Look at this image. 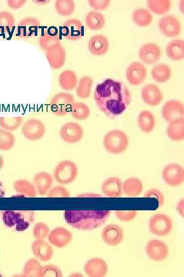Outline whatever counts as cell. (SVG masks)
<instances>
[{
  "label": "cell",
  "mask_w": 184,
  "mask_h": 277,
  "mask_svg": "<svg viewBox=\"0 0 184 277\" xmlns=\"http://www.w3.org/2000/svg\"><path fill=\"white\" fill-rule=\"evenodd\" d=\"M162 176L167 184L173 186H178L184 181V169L178 164L171 163L163 169Z\"/></svg>",
  "instance_id": "10"
},
{
  "label": "cell",
  "mask_w": 184,
  "mask_h": 277,
  "mask_svg": "<svg viewBox=\"0 0 184 277\" xmlns=\"http://www.w3.org/2000/svg\"><path fill=\"white\" fill-rule=\"evenodd\" d=\"M145 198H153L158 201L159 207H161L164 203V196L159 190L152 189L148 191L144 196Z\"/></svg>",
  "instance_id": "48"
},
{
  "label": "cell",
  "mask_w": 184,
  "mask_h": 277,
  "mask_svg": "<svg viewBox=\"0 0 184 277\" xmlns=\"http://www.w3.org/2000/svg\"><path fill=\"white\" fill-rule=\"evenodd\" d=\"M48 198H69L70 194L67 188L62 186H57L50 189L47 193Z\"/></svg>",
  "instance_id": "46"
},
{
  "label": "cell",
  "mask_w": 184,
  "mask_h": 277,
  "mask_svg": "<svg viewBox=\"0 0 184 277\" xmlns=\"http://www.w3.org/2000/svg\"><path fill=\"white\" fill-rule=\"evenodd\" d=\"M177 210L180 215L184 217V199L180 200L176 208Z\"/></svg>",
  "instance_id": "50"
},
{
  "label": "cell",
  "mask_w": 184,
  "mask_h": 277,
  "mask_svg": "<svg viewBox=\"0 0 184 277\" xmlns=\"http://www.w3.org/2000/svg\"><path fill=\"white\" fill-rule=\"evenodd\" d=\"M73 235L66 229L59 227L52 230L48 237V242L58 248H62L72 241Z\"/></svg>",
  "instance_id": "17"
},
{
  "label": "cell",
  "mask_w": 184,
  "mask_h": 277,
  "mask_svg": "<svg viewBox=\"0 0 184 277\" xmlns=\"http://www.w3.org/2000/svg\"><path fill=\"white\" fill-rule=\"evenodd\" d=\"M91 54L95 56L106 54L109 48V42L106 36L102 35H95L91 37L88 44Z\"/></svg>",
  "instance_id": "23"
},
{
  "label": "cell",
  "mask_w": 184,
  "mask_h": 277,
  "mask_svg": "<svg viewBox=\"0 0 184 277\" xmlns=\"http://www.w3.org/2000/svg\"><path fill=\"white\" fill-rule=\"evenodd\" d=\"M123 187V191L126 195L131 197H135L142 192L143 184L138 178H130L124 182Z\"/></svg>",
  "instance_id": "32"
},
{
  "label": "cell",
  "mask_w": 184,
  "mask_h": 277,
  "mask_svg": "<svg viewBox=\"0 0 184 277\" xmlns=\"http://www.w3.org/2000/svg\"><path fill=\"white\" fill-rule=\"evenodd\" d=\"M115 215L118 219L122 221H130L134 219L137 215L136 210H116Z\"/></svg>",
  "instance_id": "47"
},
{
  "label": "cell",
  "mask_w": 184,
  "mask_h": 277,
  "mask_svg": "<svg viewBox=\"0 0 184 277\" xmlns=\"http://www.w3.org/2000/svg\"><path fill=\"white\" fill-rule=\"evenodd\" d=\"M42 266L35 259L29 260L25 264L23 276L25 277H40Z\"/></svg>",
  "instance_id": "38"
},
{
  "label": "cell",
  "mask_w": 184,
  "mask_h": 277,
  "mask_svg": "<svg viewBox=\"0 0 184 277\" xmlns=\"http://www.w3.org/2000/svg\"><path fill=\"white\" fill-rule=\"evenodd\" d=\"M149 9L156 14L166 13L172 7V2L169 0H149L148 1Z\"/></svg>",
  "instance_id": "39"
},
{
  "label": "cell",
  "mask_w": 184,
  "mask_h": 277,
  "mask_svg": "<svg viewBox=\"0 0 184 277\" xmlns=\"http://www.w3.org/2000/svg\"><path fill=\"white\" fill-rule=\"evenodd\" d=\"M24 121L22 117H17L11 118H2L0 120V125L3 130L13 131L18 129Z\"/></svg>",
  "instance_id": "43"
},
{
  "label": "cell",
  "mask_w": 184,
  "mask_h": 277,
  "mask_svg": "<svg viewBox=\"0 0 184 277\" xmlns=\"http://www.w3.org/2000/svg\"><path fill=\"white\" fill-rule=\"evenodd\" d=\"M59 82L62 89L67 91H72L77 84V75L73 71L64 70L60 75Z\"/></svg>",
  "instance_id": "31"
},
{
  "label": "cell",
  "mask_w": 184,
  "mask_h": 277,
  "mask_svg": "<svg viewBox=\"0 0 184 277\" xmlns=\"http://www.w3.org/2000/svg\"><path fill=\"white\" fill-rule=\"evenodd\" d=\"M46 57L52 69H59L65 62V50L60 42L49 47L46 50Z\"/></svg>",
  "instance_id": "11"
},
{
  "label": "cell",
  "mask_w": 184,
  "mask_h": 277,
  "mask_svg": "<svg viewBox=\"0 0 184 277\" xmlns=\"http://www.w3.org/2000/svg\"><path fill=\"white\" fill-rule=\"evenodd\" d=\"M62 273L58 267L54 265L42 266L40 277H61Z\"/></svg>",
  "instance_id": "45"
},
{
  "label": "cell",
  "mask_w": 184,
  "mask_h": 277,
  "mask_svg": "<svg viewBox=\"0 0 184 277\" xmlns=\"http://www.w3.org/2000/svg\"><path fill=\"white\" fill-rule=\"evenodd\" d=\"M11 2L14 3L11 4L12 6H13V7H14L15 8H19L25 5L27 1H26V0H20V1H14Z\"/></svg>",
  "instance_id": "51"
},
{
  "label": "cell",
  "mask_w": 184,
  "mask_h": 277,
  "mask_svg": "<svg viewBox=\"0 0 184 277\" xmlns=\"http://www.w3.org/2000/svg\"><path fill=\"white\" fill-rule=\"evenodd\" d=\"M15 190L19 193L28 197H35L36 190L34 184L26 180H19L14 184Z\"/></svg>",
  "instance_id": "37"
},
{
  "label": "cell",
  "mask_w": 184,
  "mask_h": 277,
  "mask_svg": "<svg viewBox=\"0 0 184 277\" xmlns=\"http://www.w3.org/2000/svg\"><path fill=\"white\" fill-rule=\"evenodd\" d=\"M36 4L38 5H45L50 2L49 0H37V1H33Z\"/></svg>",
  "instance_id": "53"
},
{
  "label": "cell",
  "mask_w": 184,
  "mask_h": 277,
  "mask_svg": "<svg viewBox=\"0 0 184 277\" xmlns=\"http://www.w3.org/2000/svg\"><path fill=\"white\" fill-rule=\"evenodd\" d=\"M94 97L100 110L112 118L123 114L131 101L127 87L121 82L111 79L97 85Z\"/></svg>",
  "instance_id": "1"
},
{
  "label": "cell",
  "mask_w": 184,
  "mask_h": 277,
  "mask_svg": "<svg viewBox=\"0 0 184 277\" xmlns=\"http://www.w3.org/2000/svg\"><path fill=\"white\" fill-rule=\"evenodd\" d=\"M166 52L168 57L175 61L181 60L184 58V41L182 39L170 42L166 46Z\"/></svg>",
  "instance_id": "29"
},
{
  "label": "cell",
  "mask_w": 184,
  "mask_h": 277,
  "mask_svg": "<svg viewBox=\"0 0 184 277\" xmlns=\"http://www.w3.org/2000/svg\"><path fill=\"white\" fill-rule=\"evenodd\" d=\"M123 230L120 225L110 224L105 227L101 233L102 241L110 246L120 244L123 239Z\"/></svg>",
  "instance_id": "14"
},
{
  "label": "cell",
  "mask_w": 184,
  "mask_h": 277,
  "mask_svg": "<svg viewBox=\"0 0 184 277\" xmlns=\"http://www.w3.org/2000/svg\"><path fill=\"white\" fill-rule=\"evenodd\" d=\"M90 109L88 105L81 103H74L71 107L70 113L75 119L83 120L87 119L90 115Z\"/></svg>",
  "instance_id": "40"
},
{
  "label": "cell",
  "mask_w": 184,
  "mask_h": 277,
  "mask_svg": "<svg viewBox=\"0 0 184 277\" xmlns=\"http://www.w3.org/2000/svg\"><path fill=\"white\" fill-rule=\"evenodd\" d=\"M167 134L171 140L179 141L184 138V118L169 123Z\"/></svg>",
  "instance_id": "28"
},
{
  "label": "cell",
  "mask_w": 184,
  "mask_h": 277,
  "mask_svg": "<svg viewBox=\"0 0 184 277\" xmlns=\"http://www.w3.org/2000/svg\"><path fill=\"white\" fill-rule=\"evenodd\" d=\"M103 144L109 153L119 154L123 153L129 145V138L127 135L121 130H113L104 137Z\"/></svg>",
  "instance_id": "4"
},
{
  "label": "cell",
  "mask_w": 184,
  "mask_h": 277,
  "mask_svg": "<svg viewBox=\"0 0 184 277\" xmlns=\"http://www.w3.org/2000/svg\"><path fill=\"white\" fill-rule=\"evenodd\" d=\"M139 57L145 64H154L161 58V48L159 46L154 43L144 44L140 48Z\"/></svg>",
  "instance_id": "19"
},
{
  "label": "cell",
  "mask_w": 184,
  "mask_h": 277,
  "mask_svg": "<svg viewBox=\"0 0 184 277\" xmlns=\"http://www.w3.org/2000/svg\"><path fill=\"white\" fill-rule=\"evenodd\" d=\"M90 6L94 9L103 10L107 9L110 4V0H89Z\"/></svg>",
  "instance_id": "49"
},
{
  "label": "cell",
  "mask_w": 184,
  "mask_h": 277,
  "mask_svg": "<svg viewBox=\"0 0 184 277\" xmlns=\"http://www.w3.org/2000/svg\"><path fill=\"white\" fill-rule=\"evenodd\" d=\"M141 97L144 102L151 106L159 105L163 98L162 92L159 88L152 84H147L142 88Z\"/></svg>",
  "instance_id": "20"
},
{
  "label": "cell",
  "mask_w": 184,
  "mask_h": 277,
  "mask_svg": "<svg viewBox=\"0 0 184 277\" xmlns=\"http://www.w3.org/2000/svg\"><path fill=\"white\" fill-rule=\"evenodd\" d=\"M146 251L149 257L154 261H162L166 259L169 254L168 246L159 240L149 242L146 246Z\"/></svg>",
  "instance_id": "15"
},
{
  "label": "cell",
  "mask_w": 184,
  "mask_h": 277,
  "mask_svg": "<svg viewBox=\"0 0 184 277\" xmlns=\"http://www.w3.org/2000/svg\"><path fill=\"white\" fill-rule=\"evenodd\" d=\"M60 42L58 29L55 27L48 28L38 38V44L43 50Z\"/></svg>",
  "instance_id": "27"
},
{
  "label": "cell",
  "mask_w": 184,
  "mask_h": 277,
  "mask_svg": "<svg viewBox=\"0 0 184 277\" xmlns=\"http://www.w3.org/2000/svg\"><path fill=\"white\" fill-rule=\"evenodd\" d=\"M70 277H75V276H76V277H78V276L81 277V276L82 277V276H83V275L81 274H80V273H73V274H72V275H70Z\"/></svg>",
  "instance_id": "54"
},
{
  "label": "cell",
  "mask_w": 184,
  "mask_h": 277,
  "mask_svg": "<svg viewBox=\"0 0 184 277\" xmlns=\"http://www.w3.org/2000/svg\"><path fill=\"white\" fill-rule=\"evenodd\" d=\"M172 69L163 64L157 65L152 70L153 78L156 82L163 83L168 81L172 76Z\"/></svg>",
  "instance_id": "34"
},
{
  "label": "cell",
  "mask_w": 184,
  "mask_h": 277,
  "mask_svg": "<svg viewBox=\"0 0 184 277\" xmlns=\"http://www.w3.org/2000/svg\"><path fill=\"white\" fill-rule=\"evenodd\" d=\"M40 22L36 18L27 17L21 21L17 27V35L22 38H29L37 32Z\"/></svg>",
  "instance_id": "22"
},
{
  "label": "cell",
  "mask_w": 184,
  "mask_h": 277,
  "mask_svg": "<svg viewBox=\"0 0 184 277\" xmlns=\"http://www.w3.org/2000/svg\"><path fill=\"white\" fill-rule=\"evenodd\" d=\"M78 197L90 198V197H101V196L98 194H86L77 196Z\"/></svg>",
  "instance_id": "52"
},
{
  "label": "cell",
  "mask_w": 184,
  "mask_h": 277,
  "mask_svg": "<svg viewBox=\"0 0 184 277\" xmlns=\"http://www.w3.org/2000/svg\"><path fill=\"white\" fill-rule=\"evenodd\" d=\"M34 217V212L31 210L6 211L3 215L5 224L9 227L15 228L18 232L28 230L33 222Z\"/></svg>",
  "instance_id": "3"
},
{
  "label": "cell",
  "mask_w": 184,
  "mask_h": 277,
  "mask_svg": "<svg viewBox=\"0 0 184 277\" xmlns=\"http://www.w3.org/2000/svg\"><path fill=\"white\" fill-rule=\"evenodd\" d=\"M75 102L74 96L65 93H59L52 98L50 108L52 113L58 116L67 115Z\"/></svg>",
  "instance_id": "6"
},
{
  "label": "cell",
  "mask_w": 184,
  "mask_h": 277,
  "mask_svg": "<svg viewBox=\"0 0 184 277\" xmlns=\"http://www.w3.org/2000/svg\"><path fill=\"white\" fill-rule=\"evenodd\" d=\"M132 19L134 23L140 27H147L153 21V16L151 12L143 8H138L132 14Z\"/></svg>",
  "instance_id": "35"
},
{
  "label": "cell",
  "mask_w": 184,
  "mask_h": 277,
  "mask_svg": "<svg viewBox=\"0 0 184 277\" xmlns=\"http://www.w3.org/2000/svg\"><path fill=\"white\" fill-rule=\"evenodd\" d=\"M138 126L144 133H150L155 127V120L153 113L149 110L142 111L138 116Z\"/></svg>",
  "instance_id": "30"
},
{
  "label": "cell",
  "mask_w": 184,
  "mask_h": 277,
  "mask_svg": "<svg viewBox=\"0 0 184 277\" xmlns=\"http://www.w3.org/2000/svg\"><path fill=\"white\" fill-rule=\"evenodd\" d=\"M75 3L72 0H57L55 8L58 14L63 16L72 15L75 10Z\"/></svg>",
  "instance_id": "41"
},
{
  "label": "cell",
  "mask_w": 184,
  "mask_h": 277,
  "mask_svg": "<svg viewBox=\"0 0 184 277\" xmlns=\"http://www.w3.org/2000/svg\"><path fill=\"white\" fill-rule=\"evenodd\" d=\"M0 149L7 150L14 147L16 143V137L10 131L1 130L0 131Z\"/></svg>",
  "instance_id": "42"
},
{
  "label": "cell",
  "mask_w": 184,
  "mask_h": 277,
  "mask_svg": "<svg viewBox=\"0 0 184 277\" xmlns=\"http://www.w3.org/2000/svg\"><path fill=\"white\" fill-rule=\"evenodd\" d=\"M31 249L34 256L41 261H49L54 255L53 248L43 240L34 241L32 243Z\"/></svg>",
  "instance_id": "26"
},
{
  "label": "cell",
  "mask_w": 184,
  "mask_h": 277,
  "mask_svg": "<svg viewBox=\"0 0 184 277\" xmlns=\"http://www.w3.org/2000/svg\"><path fill=\"white\" fill-rule=\"evenodd\" d=\"M159 27L163 34L170 37L179 35L181 31L179 20L172 15L161 18L159 22Z\"/></svg>",
  "instance_id": "18"
},
{
  "label": "cell",
  "mask_w": 184,
  "mask_h": 277,
  "mask_svg": "<svg viewBox=\"0 0 184 277\" xmlns=\"http://www.w3.org/2000/svg\"><path fill=\"white\" fill-rule=\"evenodd\" d=\"M123 183L118 177H111L105 180L101 185V191L106 196L111 198L121 197L123 195Z\"/></svg>",
  "instance_id": "25"
},
{
  "label": "cell",
  "mask_w": 184,
  "mask_h": 277,
  "mask_svg": "<svg viewBox=\"0 0 184 277\" xmlns=\"http://www.w3.org/2000/svg\"><path fill=\"white\" fill-rule=\"evenodd\" d=\"M49 233V228L45 223H36L33 229V235L36 240H44Z\"/></svg>",
  "instance_id": "44"
},
{
  "label": "cell",
  "mask_w": 184,
  "mask_h": 277,
  "mask_svg": "<svg viewBox=\"0 0 184 277\" xmlns=\"http://www.w3.org/2000/svg\"><path fill=\"white\" fill-rule=\"evenodd\" d=\"M78 169L76 164L70 160L60 162L54 172V179L62 185L69 184L76 178Z\"/></svg>",
  "instance_id": "5"
},
{
  "label": "cell",
  "mask_w": 184,
  "mask_h": 277,
  "mask_svg": "<svg viewBox=\"0 0 184 277\" xmlns=\"http://www.w3.org/2000/svg\"><path fill=\"white\" fill-rule=\"evenodd\" d=\"M46 127L44 123L37 119L26 121L22 127V133L28 140L32 141L41 140L45 135Z\"/></svg>",
  "instance_id": "8"
},
{
  "label": "cell",
  "mask_w": 184,
  "mask_h": 277,
  "mask_svg": "<svg viewBox=\"0 0 184 277\" xmlns=\"http://www.w3.org/2000/svg\"><path fill=\"white\" fill-rule=\"evenodd\" d=\"M84 135V130L78 123L71 122L64 124L60 131L61 140L68 143L81 141Z\"/></svg>",
  "instance_id": "9"
},
{
  "label": "cell",
  "mask_w": 184,
  "mask_h": 277,
  "mask_svg": "<svg viewBox=\"0 0 184 277\" xmlns=\"http://www.w3.org/2000/svg\"><path fill=\"white\" fill-rule=\"evenodd\" d=\"M162 115L163 119L169 123L184 118L183 104L177 100L168 101L162 108Z\"/></svg>",
  "instance_id": "13"
},
{
  "label": "cell",
  "mask_w": 184,
  "mask_h": 277,
  "mask_svg": "<svg viewBox=\"0 0 184 277\" xmlns=\"http://www.w3.org/2000/svg\"><path fill=\"white\" fill-rule=\"evenodd\" d=\"M149 229L153 235L165 236L173 230V221L169 216L163 213L155 214L149 221Z\"/></svg>",
  "instance_id": "7"
},
{
  "label": "cell",
  "mask_w": 184,
  "mask_h": 277,
  "mask_svg": "<svg viewBox=\"0 0 184 277\" xmlns=\"http://www.w3.org/2000/svg\"><path fill=\"white\" fill-rule=\"evenodd\" d=\"M93 84V80L91 77L87 75L83 77L79 82L76 90L77 96L81 99L88 98L90 96Z\"/></svg>",
  "instance_id": "36"
},
{
  "label": "cell",
  "mask_w": 184,
  "mask_h": 277,
  "mask_svg": "<svg viewBox=\"0 0 184 277\" xmlns=\"http://www.w3.org/2000/svg\"><path fill=\"white\" fill-rule=\"evenodd\" d=\"M61 32L65 38L76 41L83 36L84 27L80 20L70 19L63 23Z\"/></svg>",
  "instance_id": "12"
},
{
  "label": "cell",
  "mask_w": 184,
  "mask_h": 277,
  "mask_svg": "<svg viewBox=\"0 0 184 277\" xmlns=\"http://www.w3.org/2000/svg\"><path fill=\"white\" fill-rule=\"evenodd\" d=\"M85 273L91 277H102L108 272V264L103 259L92 258L85 264Z\"/></svg>",
  "instance_id": "21"
},
{
  "label": "cell",
  "mask_w": 184,
  "mask_h": 277,
  "mask_svg": "<svg viewBox=\"0 0 184 277\" xmlns=\"http://www.w3.org/2000/svg\"><path fill=\"white\" fill-rule=\"evenodd\" d=\"M147 69L141 63L133 62L127 68L126 77L128 82L133 85L141 84L147 78Z\"/></svg>",
  "instance_id": "16"
},
{
  "label": "cell",
  "mask_w": 184,
  "mask_h": 277,
  "mask_svg": "<svg viewBox=\"0 0 184 277\" xmlns=\"http://www.w3.org/2000/svg\"><path fill=\"white\" fill-rule=\"evenodd\" d=\"M85 22L89 29L100 30L103 28L106 19L100 12L91 11L87 14Z\"/></svg>",
  "instance_id": "33"
},
{
  "label": "cell",
  "mask_w": 184,
  "mask_h": 277,
  "mask_svg": "<svg viewBox=\"0 0 184 277\" xmlns=\"http://www.w3.org/2000/svg\"><path fill=\"white\" fill-rule=\"evenodd\" d=\"M33 181L37 194L45 196L53 185L54 179L51 174L47 172H42L34 174Z\"/></svg>",
  "instance_id": "24"
},
{
  "label": "cell",
  "mask_w": 184,
  "mask_h": 277,
  "mask_svg": "<svg viewBox=\"0 0 184 277\" xmlns=\"http://www.w3.org/2000/svg\"><path fill=\"white\" fill-rule=\"evenodd\" d=\"M111 215L110 210H66L64 219L73 228L92 230L104 224Z\"/></svg>",
  "instance_id": "2"
}]
</instances>
